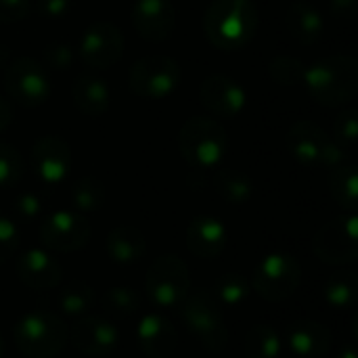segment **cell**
I'll list each match as a JSON object with an SVG mask.
<instances>
[{
	"instance_id": "ffe728a7",
	"label": "cell",
	"mask_w": 358,
	"mask_h": 358,
	"mask_svg": "<svg viewBox=\"0 0 358 358\" xmlns=\"http://www.w3.org/2000/svg\"><path fill=\"white\" fill-rule=\"evenodd\" d=\"M187 248L201 260H216L227 248V227L216 216H197L187 227Z\"/></svg>"
},
{
	"instance_id": "5b68a950",
	"label": "cell",
	"mask_w": 358,
	"mask_h": 358,
	"mask_svg": "<svg viewBox=\"0 0 358 358\" xmlns=\"http://www.w3.org/2000/svg\"><path fill=\"white\" fill-rule=\"evenodd\" d=\"M287 149L300 166L315 168L327 166L334 168L344 162L346 151L315 122L298 120L292 124L287 132Z\"/></svg>"
},
{
	"instance_id": "ee69618b",
	"label": "cell",
	"mask_w": 358,
	"mask_h": 358,
	"mask_svg": "<svg viewBox=\"0 0 358 358\" xmlns=\"http://www.w3.org/2000/svg\"><path fill=\"white\" fill-rule=\"evenodd\" d=\"M340 358H358L357 352H355V348H344L342 352H340Z\"/></svg>"
},
{
	"instance_id": "4fadbf2b",
	"label": "cell",
	"mask_w": 358,
	"mask_h": 358,
	"mask_svg": "<svg viewBox=\"0 0 358 358\" xmlns=\"http://www.w3.org/2000/svg\"><path fill=\"white\" fill-rule=\"evenodd\" d=\"M38 233L46 250L69 254V252L82 250L88 243L92 229L80 212L59 210V212L48 214L42 220Z\"/></svg>"
},
{
	"instance_id": "2e32d148",
	"label": "cell",
	"mask_w": 358,
	"mask_h": 358,
	"mask_svg": "<svg viewBox=\"0 0 358 358\" xmlns=\"http://www.w3.org/2000/svg\"><path fill=\"white\" fill-rule=\"evenodd\" d=\"M132 23L143 40L162 42L176 27V8L170 0H136L132 6Z\"/></svg>"
},
{
	"instance_id": "e575fe53",
	"label": "cell",
	"mask_w": 358,
	"mask_h": 358,
	"mask_svg": "<svg viewBox=\"0 0 358 358\" xmlns=\"http://www.w3.org/2000/svg\"><path fill=\"white\" fill-rule=\"evenodd\" d=\"M334 141L348 153L358 143V111L355 107H346L334 122Z\"/></svg>"
},
{
	"instance_id": "52a82bcc",
	"label": "cell",
	"mask_w": 358,
	"mask_h": 358,
	"mask_svg": "<svg viewBox=\"0 0 358 358\" xmlns=\"http://www.w3.org/2000/svg\"><path fill=\"white\" fill-rule=\"evenodd\" d=\"M191 292V273L185 260L174 254L159 256L147 271L145 294L151 304L159 308H172L182 304Z\"/></svg>"
},
{
	"instance_id": "cb8c5ba5",
	"label": "cell",
	"mask_w": 358,
	"mask_h": 358,
	"mask_svg": "<svg viewBox=\"0 0 358 358\" xmlns=\"http://www.w3.org/2000/svg\"><path fill=\"white\" fill-rule=\"evenodd\" d=\"M287 29L289 34L300 42V44H315L317 40H321L323 36V17L321 13L304 0H296L289 8H287Z\"/></svg>"
},
{
	"instance_id": "484cf974",
	"label": "cell",
	"mask_w": 358,
	"mask_h": 358,
	"mask_svg": "<svg viewBox=\"0 0 358 358\" xmlns=\"http://www.w3.org/2000/svg\"><path fill=\"white\" fill-rule=\"evenodd\" d=\"M214 187L222 199H227L229 203H237V206L250 201L254 195L252 178L245 172L235 170V168H222L214 178Z\"/></svg>"
},
{
	"instance_id": "7a4b0ae2",
	"label": "cell",
	"mask_w": 358,
	"mask_h": 358,
	"mask_svg": "<svg viewBox=\"0 0 358 358\" xmlns=\"http://www.w3.org/2000/svg\"><path fill=\"white\" fill-rule=\"evenodd\" d=\"M304 84L325 107H344L358 92V61L350 55H329L306 67Z\"/></svg>"
},
{
	"instance_id": "5bb4252c",
	"label": "cell",
	"mask_w": 358,
	"mask_h": 358,
	"mask_svg": "<svg viewBox=\"0 0 358 358\" xmlns=\"http://www.w3.org/2000/svg\"><path fill=\"white\" fill-rule=\"evenodd\" d=\"M29 162L34 174L42 182L57 185L67 178L73 164V155H71V147L63 138L46 134L34 141Z\"/></svg>"
},
{
	"instance_id": "83f0119b",
	"label": "cell",
	"mask_w": 358,
	"mask_h": 358,
	"mask_svg": "<svg viewBox=\"0 0 358 358\" xmlns=\"http://www.w3.org/2000/svg\"><path fill=\"white\" fill-rule=\"evenodd\" d=\"M92 306L94 289L84 281H73L59 294V308L65 317H84Z\"/></svg>"
},
{
	"instance_id": "e0dca14e",
	"label": "cell",
	"mask_w": 358,
	"mask_h": 358,
	"mask_svg": "<svg viewBox=\"0 0 358 358\" xmlns=\"http://www.w3.org/2000/svg\"><path fill=\"white\" fill-rule=\"evenodd\" d=\"M71 344L86 357H107L117 348L120 331L105 317H84L73 325Z\"/></svg>"
},
{
	"instance_id": "f1b7e54d",
	"label": "cell",
	"mask_w": 358,
	"mask_h": 358,
	"mask_svg": "<svg viewBox=\"0 0 358 358\" xmlns=\"http://www.w3.org/2000/svg\"><path fill=\"white\" fill-rule=\"evenodd\" d=\"M281 352V338L271 325H254L245 336L248 358H277Z\"/></svg>"
},
{
	"instance_id": "f35d334b",
	"label": "cell",
	"mask_w": 358,
	"mask_h": 358,
	"mask_svg": "<svg viewBox=\"0 0 358 358\" xmlns=\"http://www.w3.org/2000/svg\"><path fill=\"white\" fill-rule=\"evenodd\" d=\"M15 212L23 220H34L42 212V199L36 193H23L15 199Z\"/></svg>"
},
{
	"instance_id": "4316f807",
	"label": "cell",
	"mask_w": 358,
	"mask_h": 358,
	"mask_svg": "<svg viewBox=\"0 0 358 358\" xmlns=\"http://www.w3.org/2000/svg\"><path fill=\"white\" fill-rule=\"evenodd\" d=\"M323 296L327 300L329 306L334 308H348L357 302L358 296V277L352 271H340L334 273L325 287H323Z\"/></svg>"
},
{
	"instance_id": "d6a6232c",
	"label": "cell",
	"mask_w": 358,
	"mask_h": 358,
	"mask_svg": "<svg viewBox=\"0 0 358 358\" xmlns=\"http://www.w3.org/2000/svg\"><path fill=\"white\" fill-rule=\"evenodd\" d=\"M25 172L19 149L6 141H0V189H10L21 182Z\"/></svg>"
},
{
	"instance_id": "1f68e13d",
	"label": "cell",
	"mask_w": 358,
	"mask_h": 358,
	"mask_svg": "<svg viewBox=\"0 0 358 358\" xmlns=\"http://www.w3.org/2000/svg\"><path fill=\"white\" fill-rule=\"evenodd\" d=\"M138 304H141V296L132 287L115 285L103 294V308L113 317H130L136 313Z\"/></svg>"
},
{
	"instance_id": "7bdbcfd3",
	"label": "cell",
	"mask_w": 358,
	"mask_h": 358,
	"mask_svg": "<svg viewBox=\"0 0 358 358\" xmlns=\"http://www.w3.org/2000/svg\"><path fill=\"white\" fill-rule=\"evenodd\" d=\"M10 63V48L6 44H0V69H4Z\"/></svg>"
},
{
	"instance_id": "603a6c76",
	"label": "cell",
	"mask_w": 358,
	"mask_h": 358,
	"mask_svg": "<svg viewBox=\"0 0 358 358\" xmlns=\"http://www.w3.org/2000/svg\"><path fill=\"white\" fill-rule=\"evenodd\" d=\"M105 252L115 264H134L147 252L145 235L128 224H120L109 231L105 241Z\"/></svg>"
},
{
	"instance_id": "ac0fdd59",
	"label": "cell",
	"mask_w": 358,
	"mask_h": 358,
	"mask_svg": "<svg viewBox=\"0 0 358 358\" xmlns=\"http://www.w3.org/2000/svg\"><path fill=\"white\" fill-rule=\"evenodd\" d=\"M15 273L19 281L31 289H52L61 283V264L46 252V250H25L17 262Z\"/></svg>"
},
{
	"instance_id": "4dcf8cb0",
	"label": "cell",
	"mask_w": 358,
	"mask_h": 358,
	"mask_svg": "<svg viewBox=\"0 0 358 358\" xmlns=\"http://www.w3.org/2000/svg\"><path fill=\"white\" fill-rule=\"evenodd\" d=\"M306 65L294 55H277L268 63V76L281 86H298L304 82Z\"/></svg>"
},
{
	"instance_id": "8fae6325",
	"label": "cell",
	"mask_w": 358,
	"mask_h": 358,
	"mask_svg": "<svg viewBox=\"0 0 358 358\" xmlns=\"http://www.w3.org/2000/svg\"><path fill=\"white\" fill-rule=\"evenodd\" d=\"M313 252L327 264L355 262L358 258V220L355 212L321 227L313 239Z\"/></svg>"
},
{
	"instance_id": "7402d4cb",
	"label": "cell",
	"mask_w": 358,
	"mask_h": 358,
	"mask_svg": "<svg viewBox=\"0 0 358 358\" xmlns=\"http://www.w3.org/2000/svg\"><path fill=\"white\" fill-rule=\"evenodd\" d=\"M71 99L80 113L101 117L111 105V90L105 80L92 73H80L71 84Z\"/></svg>"
},
{
	"instance_id": "44dd1931",
	"label": "cell",
	"mask_w": 358,
	"mask_h": 358,
	"mask_svg": "<svg viewBox=\"0 0 358 358\" xmlns=\"http://www.w3.org/2000/svg\"><path fill=\"white\" fill-rule=\"evenodd\" d=\"M287 346L298 358H321L331 348V334L317 321H296L289 325Z\"/></svg>"
},
{
	"instance_id": "f546056e",
	"label": "cell",
	"mask_w": 358,
	"mask_h": 358,
	"mask_svg": "<svg viewBox=\"0 0 358 358\" xmlns=\"http://www.w3.org/2000/svg\"><path fill=\"white\" fill-rule=\"evenodd\" d=\"M105 201V187L96 176H82L71 187V203L78 212H96Z\"/></svg>"
},
{
	"instance_id": "d4e9b609",
	"label": "cell",
	"mask_w": 358,
	"mask_h": 358,
	"mask_svg": "<svg viewBox=\"0 0 358 358\" xmlns=\"http://www.w3.org/2000/svg\"><path fill=\"white\" fill-rule=\"evenodd\" d=\"M329 193L331 197L348 212L358 208V172L352 164H338L329 174Z\"/></svg>"
},
{
	"instance_id": "ba28073f",
	"label": "cell",
	"mask_w": 358,
	"mask_h": 358,
	"mask_svg": "<svg viewBox=\"0 0 358 358\" xmlns=\"http://www.w3.org/2000/svg\"><path fill=\"white\" fill-rule=\"evenodd\" d=\"M182 323L189 331L195 334V338L201 342L203 348L218 352L229 342V331L220 313L218 302L214 296L206 292H195L182 300Z\"/></svg>"
},
{
	"instance_id": "f6af8a7d",
	"label": "cell",
	"mask_w": 358,
	"mask_h": 358,
	"mask_svg": "<svg viewBox=\"0 0 358 358\" xmlns=\"http://www.w3.org/2000/svg\"><path fill=\"white\" fill-rule=\"evenodd\" d=\"M4 352H6V346H4V340H2V336H0V358L4 357Z\"/></svg>"
},
{
	"instance_id": "ab89813d",
	"label": "cell",
	"mask_w": 358,
	"mask_h": 358,
	"mask_svg": "<svg viewBox=\"0 0 358 358\" xmlns=\"http://www.w3.org/2000/svg\"><path fill=\"white\" fill-rule=\"evenodd\" d=\"M73 8V0H36V10L46 19H63Z\"/></svg>"
},
{
	"instance_id": "9a60e30c",
	"label": "cell",
	"mask_w": 358,
	"mask_h": 358,
	"mask_svg": "<svg viewBox=\"0 0 358 358\" xmlns=\"http://www.w3.org/2000/svg\"><path fill=\"white\" fill-rule=\"evenodd\" d=\"M199 99L210 113L224 120L237 117L248 103V94L243 86L235 78L224 73L208 76L199 86Z\"/></svg>"
},
{
	"instance_id": "60d3db41",
	"label": "cell",
	"mask_w": 358,
	"mask_h": 358,
	"mask_svg": "<svg viewBox=\"0 0 358 358\" xmlns=\"http://www.w3.org/2000/svg\"><path fill=\"white\" fill-rule=\"evenodd\" d=\"M329 10L336 19L350 21L357 15V0H329Z\"/></svg>"
},
{
	"instance_id": "74e56055",
	"label": "cell",
	"mask_w": 358,
	"mask_h": 358,
	"mask_svg": "<svg viewBox=\"0 0 358 358\" xmlns=\"http://www.w3.org/2000/svg\"><path fill=\"white\" fill-rule=\"evenodd\" d=\"M34 0H0V23H17L29 17Z\"/></svg>"
},
{
	"instance_id": "3957f363",
	"label": "cell",
	"mask_w": 358,
	"mask_h": 358,
	"mask_svg": "<svg viewBox=\"0 0 358 358\" xmlns=\"http://www.w3.org/2000/svg\"><path fill=\"white\" fill-rule=\"evenodd\" d=\"M67 338V325L50 310H29L13 329L17 350L27 358L57 357L65 348Z\"/></svg>"
},
{
	"instance_id": "8d00e7d4",
	"label": "cell",
	"mask_w": 358,
	"mask_h": 358,
	"mask_svg": "<svg viewBox=\"0 0 358 358\" xmlns=\"http://www.w3.org/2000/svg\"><path fill=\"white\" fill-rule=\"evenodd\" d=\"M19 229L13 220L0 216V264L10 260L19 248Z\"/></svg>"
},
{
	"instance_id": "30bf717a",
	"label": "cell",
	"mask_w": 358,
	"mask_h": 358,
	"mask_svg": "<svg viewBox=\"0 0 358 358\" xmlns=\"http://www.w3.org/2000/svg\"><path fill=\"white\" fill-rule=\"evenodd\" d=\"M6 94L23 107H40L50 96V78L46 67L31 57H17L4 67Z\"/></svg>"
},
{
	"instance_id": "d6986e66",
	"label": "cell",
	"mask_w": 358,
	"mask_h": 358,
	"mask_svg": "<svg viewBox=\"0 0 358 358\" xmlns=\"http://www.w3.org/2000/svg\"><path fill=\"white\" fill-rule=\"evenodd\" d=\"M136 340L138 348L149 358L172 357L178 346V334L174 325L157 313H149L138 321Z\"/></svg>"
},
{
	"instance_id": "277c9868",
	"label": "cell",
	"mask_w": 358,
	"mask_h": 358,
	"mask_svg": "<svg viewBox=\"0 0 358 358\" xmlns=\"http://www.w3.org/2000/svg\"><path fill=\"white\" fill-rule=\"evenodd\" d=\"M178 149L187 164L206 170L218 166L224 159L229 136L220 122L206 115H195L182 124L178 132Z\"/></svg>"
},
{
	"instance_id": "836d02e7",
	"label": "cell",
	"mask_w": 358,
	"mask_h": 358,
	"mask_svg": "<svg viewBox=\"0 0 358 358\" xmlns=\"http://www.w3.org/2000/svg\"><path fill=\"white\" fill-rule=\"evenodd\" d=\"M250 296V285L248 281L237 275V273H229L222 275L216 283V298L218 302H222L224 306H237L241 304L245 298Z\"/></svg>"
},
{
	"instance_id": "6da1fadb",
	"label": "cell",
	"mask_w": 358,
	"mask_h": 358,
	"mask_svg": "<svg viewBox=\"0 0 358 358\" xmlns=\"http://www.w3.org/2000/svg\"><path fill=\"white\" fill-rule=\"evenodd\" d=\"M260 27L252 0H212L203 13V34L212 46L233 52L248 46Z\"/></svg>"
},
{
	"instance_id": "d590c367",
	"label": "cell",
	"mask_w": 358,
	"mask_h": 358,
	"mask_svg": "<svg viewBox=\"0 0 358 358\" xmlns=\"http://www.w3.org/2000/svg\"><path fill=\"white\" fill-rule=\"evenodd\" d=\"M42 59L44 67L55 71H67L73 63V48L65 42H50L44 46Z\"/></svg>"
},
{
	"instance_id": "8992f818",
	"label": "cell",
	"mask_w": 358,
	"mask_h": 358,
	"mask_svg": "<svg viewBox=\"0 0 358 358\" xmlns=\"http://www.w3.org/2000/svg\"><path fill=\"white\" fill-rule=\"evenodd\" d=\"M180 65L166 55H147L136 59L128 71V86L132 94L149 101L170 96L180 84Z\"/></svg>"
},
{
	"instance_id": "b9f144b4",
	"label": "cell",
	"mask_w": 358,
	"mask_h": 358,
	"mask_svg": "<svg viewBox=\"0 0 358 358\" xmlns=\"http://www.w3.org/2000/svg\"><path fill=\"white\" fill-rule=\"evenodd\" d=\"M13 122V105L6 96H0V134L10 126Z\"/></svg>"
},
{
	"instance_id": "7c38bea8",
	"label": "cell",
	"mask_w": 358,
	"mask_h": 358,
	"mask_svg": "<svg viewBox=\"0 0 358 358\" xmlns=\"http://www.w3.org/2000/svg\"><path fill=\"white\" fill-rule=\"evenodd\" d=\"M126 40L117 25L111 21H94L88 25L78 42V57L86 67L107 69L124 55Z\"/></svg>"
},
{
	"instance_id": "9c48e42d",
	"label": "cell",
	"mask_w": 358,
	"mask_h": 358,
	"mask_svg": "<svg viewBox=\"0 0 358 358\" xmlns=\"http://www.w3.org/2000/svg\"><path fill=\"white\" fill-rule=\"evenodd\" d=\"M302 281V268L292 254L273 252L264 256L254 271V289L266 302H285Z\"/></svg>"
}]
</instances>
